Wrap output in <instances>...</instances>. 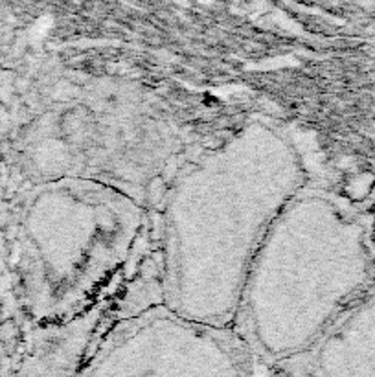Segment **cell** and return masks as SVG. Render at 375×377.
I'll return each mask as SVG.
<instances>
[{"mask_svg":"<svg viewBox=\"0 0 375 377\" xmlns=\"http://www.w3.org/2000/svg\"><path fill=\"white\" fill-rule=\"evenodd\" d=\"M316 366L320 377H375V298L331 329Z\"/></svg>","mask_w":375,"mask_h":377,"instance_id":"3957f363","label":"cell"},{"mask_svg":"<svg viewBox=\"0 0 375 377\" xmlns=\"http://www.w3.org/2000/svg\"><path fill=\"white\" fill-rule=\"evenodd\" d=\"M79 377H250V348L232 329L154 311L112 329Z\"/></svg>","mask_w":375,"mask_h":377,"instance_id":"7a4b0ae2","label":"cell"},{"mask_svg":"<svg viewBox=\"0 0 375 377\" xmlns=\"http://www.w3.org/2000/svg\"><path fill=\"white\" fill-rule=\"evenodd\" d=\"M142 223L140 203L109 184L65 177L39 186L24 216V236L48 324L98 307L99 294L129 261Z\"/></svg>","mask_w":375,"mask_h":377,"instance_id":"6da1fadb","label":"cell"}]
</instances>
